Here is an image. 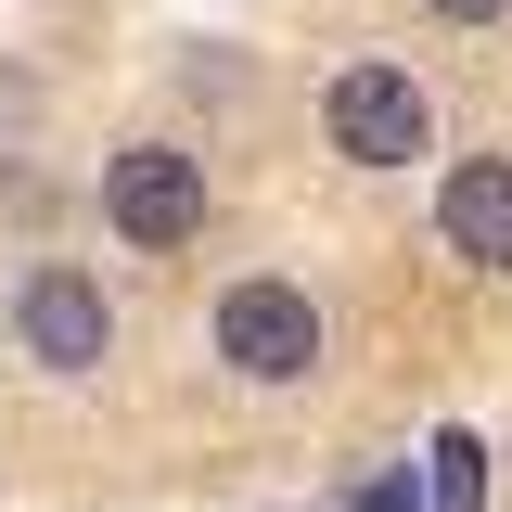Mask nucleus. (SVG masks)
Here are the masks:
<instances>
[{
	"mask_svg": "<svg viewBox=\"0 0 512 512\" xmlns=\"http://www.w3.org/2000/svg\"><path fill=\"white\" fill-rule=\"evenodd\" d=\"M103 218H116V244L180 256L192 231H205V167H192L180 141H128L116 167H103Z\"/></svg>",
	"mask_w": 512,
	"mask_h": 512,
	"instance_id": "obj_1",
	"label": "nucleus"
},
{
	"mask_svg": "<svg viewBox=\"0 0 512 512\" xmlns=\"http://www.w3.org/2000/svg\"><path fill=\"white\" fill-rule=\"evenodd\" d=\"M218 359H231L244 384H308V372H320V308L295 295V282L256 269V282L218 295Z\"/></svg>",
	"mask_w": 512,
	"mask_h": 512,
	"instance_id": "obj_2",
	"label": "nucleus"
},
{
	"mask_svg": "<svg viewBox=\"0 0 512 512\" xmlns=\"http://www.w3.org/2000/svg\"><path fill=\"white\" fill-rule=\"evenodd\" d=\"M320 128H333L346 167H410V154H423V90H410L397 64H346V77L320 90Z\"/></svg>",
	"mask_w": 512,
	"mask_h": 512,
	"instance_id": "obj_3",
	"label": "nucleus"
},
{
	"mask_svg": "<svg viewBox=\"0 0 512 512\" xmlns=\"http://www.w3.org/2000/svg\"><path fill=\"white\" fill-rule=\"evenodd\" d=\"M13 333H26V359H52V372H90L116 320H103V282H90V269H39V282L13 295Z\"/></svg>",
	"mask_w": 512,
	"mask_h": 512,
	"instance_id": "obj_4",
	"label": "nucleus"
},
{
	"mask_svg": "<svg viewBox=\"0 0 512 512\" xmlns=\"http://www.w3.org/2000/svg\"><path fill=\"white\" fill-rule=\"evenodd\" d=\"M436 231H448V256H474V269L512 282V154H461V167H448Z\"/></svg>",
	"mask_w": 512,
	"mask_h": 512,
	"instance_id": "obj_5",
	"label": "nucleus"
},
{
	"mask_svg": "<svg viewBox=\"0 0 512 512\" xmlns=\"http://www.w3.org/2000/svg\"><path fill=\"white\" fill-rule=\"evenodd\" d=\"M423 512H487V448L461 436V423L423 448Z\"/></svg>",
	"mask_w": 512,
	"mask_h": 512,
	"instance_id": "obj_6",
	"label": "nucleus"
},
{
	"mask_svg": "<svg viewBox=\"0 0 512 512\" xmlns=\"http://www.w3.org/2000/svg\"><path fill=\"white\" fill-rule=\"evenodd\" d=\"M346 512H423L410 474H346Z\"/></svg>",
	"mask_w": 512,
	"mask_h": 512,
	"instance_id": "obj_7",
	"label": "nucleus"
},
{
	"mask_svg": "<svg viewBox=\"0 0 512 512\" xmlns=\"http://www.w3.org/2000/svg\"><path fill=\"white\" fill-rule=\"evenodd\" d=\"M436 13L448 26H487V13H512V0H436Z\"/></svg>",
	"mask_w": 512,
	"mask_h": 512,
	"instance_id": "obj_8",
	"label": "nucleus"
}]
</instances>
